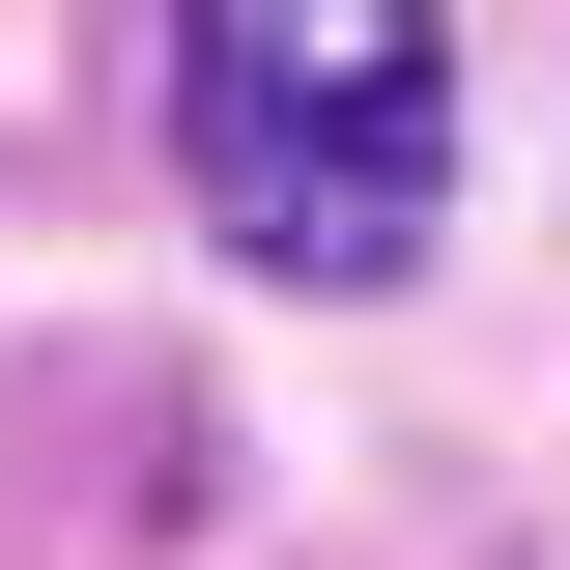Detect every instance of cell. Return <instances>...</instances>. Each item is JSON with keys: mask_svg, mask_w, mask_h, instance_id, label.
Here are the masks:
<instances>
[{"mask_svg": "<svg viewBox=\"0 0 570 570\" xmlns=\"http://www.w3.org/2000/svg\"><path fill=\"white\" fill-rule=\"evenodd\" d=\"M171 171H200V228H228L257 285H400L428 200H456V58H428V29L257 0V29L171 58Z\"/></svg>", "mask_w": 570, "mask_h": 570, "instance_id": "obj_1", "label": "cell"}]
</instances>
